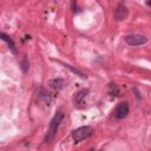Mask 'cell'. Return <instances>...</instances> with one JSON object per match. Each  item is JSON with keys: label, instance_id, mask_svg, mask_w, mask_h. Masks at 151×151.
Wrapping results in <instances>:
<instances>
[{"label": "cell", "instance_id": "5", "mask_svg": "<svg viewBox=\"0 0 151 151\" xmlns=\"http://www.w3.org/2000/svg\"><path fill=\"white\" fill-rule=\"evenodd\" d=\"M128 16H129L128 7L124 4H119L115 10V19L117 21H123V20H125L128 18Z\"/></svg>", "mask_w": 151, "mask_h": 151}, {"label": "cell", "instance_id": "7", "mask_svg": "<svg viewBox=\"0 0 151 151\" xmlns=\"http://www.w3.org/2000/svg\"><path fill=\"white\" fill-rule=\"evenodd\" d=\"M87 93H89V90H86V89H84V90H80V91H78L77 93H76L74 96H73V103H74V105L76 104H80L82 102H83V99L87 96Z\"/></svg>", "mask_w": 151, "mask_h": 151}, {"label": "cell", "instance_id": "3", "mask_svg": "<svg viewBox=\"0 0 151 151\" xmlns=\"http://www.w3.org/2000/svg\"><path fill=\"white\" fill-rule=\"evenodd\" d=\"M125 41L130 46H141L148 41V38L142 34H129L125 37Z\"/></svg>", "mask_w": 151, "mask_h": 151}, {"label": "cell", "instance_id": "14", "mask_svg": "<svg viewBox=\"0 0 151 151\" xmlns=\"http://www.w3.org/2000/svg\"><path fill=\"white\" fill-rule=\"evenodd\" d=\"M132 91L136 93V97H137V98H141V95H139V92L137 91V89H135V87H133V89H132Z\"/></svg>", "mask_w": 151, "mask_h": 151}, {"label": "cell", "instance_id": "1", "mask_svg": "<svg viewBox=\"0 0 151 151\" xmlns=\"http://www.w3.org/2000/svg\"><path fill=\"white\" fill-rule=\"evenodd\" d=\"M64 119V113L63 112H57L54 117L51 119V123H50V127H48V131H47V135L45 137V143H51L54 137L58 132V129L60 127V123Z\"/></svg>", "mask_w": 151, "mask_h": 151}, {"label": "cell", "instance_id": "11", "mask_svg": "<svg viewBox=\"0 0 151 151\" xmlns=\"http://www.w3.org/2000/svg\"><path fill=\"white\" fill-rule=\"evenodd\" d=\"M30 69V63H29V58L27 57H24L22 61H21V70L24 73H26Z\"/></svg>", "mask_w": 151, "mask_h": 151}, {"label": "cell", "instance_id": "8", "mask_svg": "<svg viewBox=\"0 0 151 151\" xmlns=\"http://www.w3.org/2000/svg\"><path fill=\"white\" fill-rule=\"evenodd\" d=\"M39 98L44 102V104H46V105H50L51 104V102H52V98H51V95L48 93V91H46L45 89H40V91H39Z\"/></svg>", "mask_w": 151, "mask_h": 151}, {"label": "cell", "instance_id": "2", "mask_svg": "<svg viewBox=\"0 0 151 151\" xmlns=\"http://www.w3.org/2000/svg\"><path fill=\"white\" fill-rule=\"evenodd\" d=\"M93 128L92 127H80L78 129L73 130L72 132V138L76 143H80L84 139H87L89 137L93 135Z\"/></svg>", "mask_w": 151, "mask_h": 151}, {"label": "cell", "instance_id": "10", "mask_svg": "<svg viewBox=\"0 0 151 151\" xmlns=\"http://www.w3.org/2000/svg\"><path fill=\"white\" fill-rule=\"evenodd\" d=\"M58 63H60V64L64 66V67H66V69H69L71 72H73L74 74H77V76H79L80 78H83V79H86L87 78V76L86 74H84L83 72H80L79 70H77V69H74V67H72L71 65H69V64H66V63H61V61H58Z\"/></svg>", "mask_w": 151, "mask_h": 151}, {"label": "cell", "instance_id": "13", "mask_svg": "<svg viewBox=\"0 0 151 151\" xmlns=\"http://www.w3.org/2000/svg\"><path fill=\"white\" fill-rule=\"evenodd\" d=\"M71 7L73 12L77 11V0H71Z\"/></svg>", "mask_w": 151, "mask_h": 151}, {"label": "cell", "instance_id": "6", "mask_svg": "<svg viewBox=\"0 0 151 151\" xmlns=\"http://www.w3.org/2000/svg\"><path fill=\"white\" fill-rule=\"evenodd\" d=\"M48 84L54 90H61V89H64V86H65V80L63 78H53L50 80Z\"/></svg>", "mask_w": 151, "mask_h": 151}, {"label": "cell", "instance_id": "4", "mask_svg": "<svg viewBox=\"0 0 151 151\" xmlns=\"http://www.w3.org/2000/svg\"><path fill=\"white\" fill-rule=\"evenodd\" d=\"M129 111H130V106L128 102H122L117 105L116 111H115V116L117 119H124L129 115Z\"/></svg>", "mask_w": 151, "mask_h": 151}, {"label": "cell", "instance_id": "12", "mask_svg": "<svg viewBox=\"0 0 151 151\" xmlns=\"http://www.w3.org/2000/svg\"><path fill=\"white\" fill-rule=\"evenodd\" d=\"M109 92L111 96H115L117 97L119 95V89H118V86L116 84H110V89H109Z\"/></svg>", "mask_w": 151, "mask_h": 151}, {"label": "cell", "instance_id": "9", "mask_svg": "<svg viewBox=\"0 0 151 151\" xmlns=\"http://www.w3.org/2000/svg\"><path fill=\"white\" fill-rule=\"evenodd\" d=\"M0 37H1V39H3L4 41H6V43H7V45H8L10 50H11V51L16 54V53H17V50H16V44H14V41L12 40L7 34H5V33H0Z\"/></svg>", "mask_w": 151, "mask_h": 151}, {"label": "cell", "instance_id": "15", "mask_svg": "<svg viewBox=\"0 0 151 151\" xmlns=\"http://www.w3.org/2000/svg\"><path fill=\"white\" fill-rule=\"evenodd\" d=\"M146 4L150 6V5H151V0H148V1H146Z\"/></svg>", "mask_w": 151, "mask_h": 151}]
</instances>
